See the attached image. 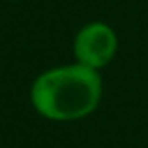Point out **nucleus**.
Instances as JSON below:
<instances>
[{"label":"nucleus","mask_w":148,"mask_h":148,"mask_svg":"<svg viewBox=\"0 0 148 148\" xmlns=\"http://www.w3.org/2000/svg\"><path fill=\"white\" fill-rule=\"evenodd\" d=\"M28 98L36 114L49 122H79L99 107L103 79L98 69L81 62L54 66L36 75Z\"/></svg>","instance_id":"nucleus-1"},{"label":"nucleus","mask_w":148,"mask_h":148,"mask_svg":"<svg viewBox=\"0 0 148 148\" xmlns=\"http://www.w3.org/2000/svg\"><path fill=\"white\" fill-rule=\"evenodd\" d=\"M13 2H21V0H13Z\"/></svg>","instance_id":"nucleus-3"},{"label":"nucleus","mask_w":148,"mask_h":148,"mask_svg":"<svg viewBox=\"0 0 148 148\" xmlns=\"http://www.w3.org/2000/svg\"><path fill=\"white\" fill-rule=\"evenodd\" d=\"M118 53V36L114 28L103 21H90L77 30L73 38L75 62L101 71L114 60Z\"/></svg>","instance_id":"nucleus-2"}]
</instances>
